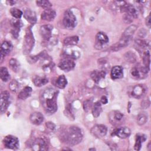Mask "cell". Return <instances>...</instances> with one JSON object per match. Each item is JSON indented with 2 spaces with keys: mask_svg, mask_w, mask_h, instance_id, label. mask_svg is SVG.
Listing matches in <instances>:
<instances>
[{
  "mask_svg": "<svg viewBox=\"0 0 151 151\" xmlns=\"http://www.w3.org/2000/svg\"><path fill=\"white\" fill-rule=\"evenodd\" d=\"M109 117L110 122L114 126L121 124L124 121V115L117 110H114L110 112Z\"/></svg>",
  "mask_w": 151,
  "mask_h": 151,
  "instance_id": "obj_7",
  "label": "cell"
},
{
  "mask_svg": "<svg viewBox=\"0 0 151 151\" xmlns=\"http://www.w3.org/2000/svg\"><path fill=\"white\" fill-rule=\"evenodd\" d=\"M58 91L51 87L45 88L41 94L40 102L44 111L49 114L54 113L57 110V99Z\"/></svg>",
  "mask_w": 151,
  "mask_h": 151,
  "instance_id": "obj_1",
  "label": "cell"
},
{
  "mask_svg": "<svg viewBox=\"0 0 151 151\" xmlns=\"http://www.w3.org/2000/svg\"><path fill=\"white\" fill-rule=\"evenodd\" d=\"M45 125L47 126V128H48L49 129L51 130H53L54 129H55V124L52 123V122H47L45 123Z\"/></svg>",
  "mask_w": 151,
  "mask_h": 151,
  "instance_id": "obj_43",
  "label": "cell"
},
{
  "mask_svg": "<svg viewBox=\"0 0 151 151\" xmlns=\"http://www.w3.org/2000/svg\"><path fill=\"white\" fill-rule=\"evenodd\" d=\"M52 27L50 25H44L41 26L40 29V33L41 37L45 40H49L51 37V32Z\"/></svg>",
  "mask_w": 151,
  "mask_h": 151,
  "instance_id": "obj_14",
  "label": "cell"
},
{
  "mask_svg": "<svg viewBox=\"0 0 151 151\" xmlns=\"http://www.w3.org/2000/svg\"><path fill=\"white\" fill-rule=\"evenodd\" d=\"M93 100L92 99H88L86 100L83 103V109L85 111L87 112L91 108H92L93 106Z\"/></svg>",
  "mask_w": 151,
  "mask_h": 151,
  "instance_id": "obj_37",
  "label": "cell"
},
{
  "mask_svg": "<svg viewBox=\"0 0 151 151\" xmlns=\"http://www.w3.org/2000/svg\"><path fill=\"white\" fill-rule=\"evenodd\" d=\"M130 73L133 77L137 78L140 77V76H141L140 73V70H139L136 67H133V68H132V70L130 71Z\"/></svg>",
  "mask_w": 151,
  "mask_h": 151,
  "instance_id": "obj_40",
  "label": "cell"
},
{
  "mask_svg": "<svg viewBox=\"0 0 151 151\" xmlns=\"http://www.w3.org/2000/svg\"><path fill=\"white\" fill-rule=\"evenodd\" d=\"M11 25L12 26V28L20 29L22 26V22L19 19H12L11 21Z\"/></svg>",
  "mask_w": 151,
  "mask_h": 151,
  "instance_id": "obj_39",
  "label": "cell"
},
{
  "mask_svg": "<svg viewBox=\"0 0 151 151\" xmlns=\"http://www.w3.org/2000/svg\"><path fill=\"white\" fill-rule=\"evenodd\" d=\"M3 143L6 148L13 150L18 149L19 145L18 139L12 135L5 136L3 140Z\"/></svg>",
  "mask_w": 151,
  "mask_h": 151,
  "instance_id": "obj_5",
  "label": "cell"
},
{
  "mask_svg": "<svg viewBox=\"0 0 151 151\" xmlns=\"http://www.w3.org/2000/svg\"><path fill=\"white\" fill-rule=\"evenodd\" d=\"M146 139V137L144 134H137L136 135V142L134 144V148L136 150H139L141 148L142 144L143 142L145 141Z\"/></svg>",
  "mask_w": 151,
  "mask_h": 151,
  "instance_id": "obj_24",
  "label": "cell"
},
{
  "mask_svg": "<svg viewBox=\"0 0 151 151\" xmlns=\"http://www.w3.org/2000/svg\"><path fill=\"white\" fill-rule=\"evenodd\" d=\"M137 27L135 25H131L129 27H128L126 30L123 33V36H127V37H133V35L134 34V32L137 29Z\"/></svg>",
  "mask_w": 151,
  "mask_h": 151,
  "instance_id": "obj_31",
  "label": "cell"
},
{
  "mask_svg": "<svg viewBox=\"0 0 151 151\" xmlns=\"http://www.w3.org/2000/svg\"><path fill=\"white\" fill-rule=\"evenodd\" d=\"M124 60L130 63H134L136 61V55L132 51H128L124 55Z\"/></svg>",
  "mask_w": 151,
  "mask_h": 151,
  "instance_id": "obj_30",
  "label": "cell"
},
{
  "mask_svg": "<svg viewBox=\"0 0 151 151\" xmlns=\"http://www.w3.org/2000/svg\"><path fill=\"white\" fill-rule=\"evenodd\" d=\"M111 78L113 80L119 79L123 76V68L120 65H115L111 70Z\"/></svg>",
  "mask_w": 151,
  "mask_h": 151,
  "instance_id": "obj_16",
  "label": "cell"
},
{
  "mask_svg": "<svg viewBox=\"0 0 151 151\" xmlns=\"http://www.w3.org/2000/svg\"><path fill=\"white\" fill-rule=\"evenodd\" d=\"M75 66V63L71 60L66 59L62 61H61L58 64V67L64 71H69L74 68Z\"/></svg>",
  "mask_w": 151,
  "mask_h": 151,
  "instance_id": "obj_15",
  "label": "cell"
},
{
  "mask_svg": "<svg viewBox=\"0 0 151 151\" xmlns=\"http://www.w3.org/2000/svg\"><path fill=\"white\" fill-rule=\"evenodd\" d=\"M9 87L11 90V91H12V92H16L19 87V84L17 82V80H13L11 81Z\"/></svg>",
  "mask_w": 151,
  "mask_h": 151,
  "instance_id": "obj_36",
  "label": "cell"
},
{
  "mask_svg": "<svg viewBox=\"0 0 151 151\" xmlns=\"http://www.w3.org/2000/svg\"><path fill=\"white\" fill-rule=\"evenodd\" d=\"M29 120L34 124L40 125L44 121V116L40 112H34L31 114Z\"/></svg>",
  "mask_w": 151,
  "mask_h": 151,
  "instance_id": "obj_19",
  "label": "cell"
},
{
  "mask_svg": "<svg viewBox=\"0 0 151 151\" xmlns=\"http://www.w3.org/2000/svg\"><path fill=\"white\" fill-rule=\"evenodd\" d=\"M147 150H148L149 151H150V150H151V142H150V141L149 142V143H148V145H147Z\"/></svg>",
  "mask_w": 151,
  "mask_h": 151,
  "instance_id": "obj_48",
  "label": "cell"
},
{
  "mask_svg": "<svg viewBox=\"0 0 151 151\" xmlns=\"http://www.w3.org/2000/svg\"><path fill=\"white\" fill-rule=\"evenodd\" d=\"M24 17L31 24L34 25L37 21V17L35 12L31 10L30 9H25L24 12Z\"/></svg>",
  "mask_w": 151,
  "mask_h": 151,
  "instance_id": "obj_20",
  "label": "cell"
},
{
  "mask_svg": "<svg viewBox=\"0 0 151 151\" xmlns=\"http://www.w3.org/2000/svg\"><path fill=\"white\" fill-rule=\"evenodd\" d=\"M56 15V12L54 10L48 8L45 9L41 14V19L47 21H52L54 18L55 17Z\"/></svg>",
  "mask_w": 151,
  "mask_h": 151,
  "instance_id": "obj_17",
  "label": "cell"
},
{
  "mask_svg": "<svg viewBox=\"0 0 151 151\" xmlns=\"http://www.w3.org/2000/svg\"><path fill=\"white\" fill-rule=\"evenodd\" d=\"M12 50V45L11 43L7 41H4L1 46V53H0V58H1V63L2 62L4 57L8 54H9L11 50Z\"/></svg>",
  "mask_w": 151,
  "mask_h": 151,
  "instance_id": "obj_12",
  "label": "cell"
},
{
  "mask_svg": "<svg viewBox=\"0 0 151 151\" xmlns=\"http://www.w3.org/2000/svg\"><path fill=\"white\" fill-rule=\"evenodd\" d=\"M10 13L13 17L17 19L21 18L22 15V12L20 9L16 8H11L10 10Z\"/></svg>",
  "mask_w": 151,
  "mask_h": 151,
  "instance_id": "obj_34",
  "label": "cell"
},
{
  "mask_svg": "<svg viewBox=\"0 0 151 151\" xmlns=\"http://www.w3.org/2000/svg\"><path fill=\"white\" fill-rule=\"evenodd\" d=\"M79 38L77 36L68 37L64 38L63 41V44L64 45H76L78 42Z\"/></svg>",
  "mask_w": 151,
  "mask_h": 151,
  "instance_id": "obj_25",
  "label": "cell"
},
{
  "mask_svg": "<svg viewBox=\"0 0 151 151\" xmlns=\"http://www.w3.org/2000/svg\"><path fill=\"white\" fill-rule=\"evenodd\" d=\"M92 114L93 116L94 117H98L101 111H102V109H101V103L100 101H97L95 103H94V104L92 106Z\"/></svg>",
  "mask_w": 151,
  "mask_h": 151,
  "instance_id": "obj_23",
  "label": "cell"
},
{
  "mask_svg": "<svg viewBox=\"0 0 151 151\" xmlns=\"http://www.w3.org/2000/svg\"><path fill=\"white\" fill-rule=\"evenodd\" d=\"M31 92L32 88L29 86H26L19 93L18 97L21 100H25L31 96Z\"/></svg>",
  "mask_w": 151,
  "mask_h": 151,
  "instance_id": "obj_21",
  "label": "cell"
},
{
  "mask_svg": "<svg viewBox=\"0 0 151 151\" xmlns=\"http://www.w3.org/2000/svg\"><path fill=\"white\" fill-rule=\"evenodd\" d=\"M143 63L145 65V67L148 69H149L150 66V53L148 50H146L143 54Z\"/></svg>",
  "mask_w": 151,
  "mask_h": 151,
  "instance_id": "obj_32",
  "label": "cell"
},
{
  "mask_svg": "<svg viewBox=\"0 0 151 151\" xmlns=\"http://www.w3.org/2000/svg\"><path fill=\"white\" fill-rule=\"evenodd\" d=\"M109 42V38L107 35L103 32H99L96 36L95 48L99 50L101 49L103 45L107 44Z\"/></svg>",
  "mask_w": 151,
  "mask_h": 151,
  "instance_id": "obj_10",
  "label": "cell"
},
{
  "mask_svg": "<svg viewBox=\"0 0 151 151\" xmlns=\"http://www.w3.org/2000/svg\"><path fill=\"white\" fill-rule=\"evenodd\" d=\"M34 84L37 87H41L48 82V80L45 77L37 76L33 79Z\"/></svg>",
  "mask_w": 151,
  "mask_h": 151,
  "instance_id": "obj_26",
  "label": "cell"
},
{
  "mask_svg": "<svg viewBox=\"0 0 151 151\" xmlns=\"http://www.w3.org/2000/svg\"><path fill=\"white\" fill-rule=\"evenodd\" d=\"M145 87L142 84L136 85L132 90V95L133 97L139 99L145 93Z\"/></svg>",
  "mask_w": 151,
  "mask_h": 151,
  "instance_id": "obj_18",
  "label": "cell"
},
{
  "mask_svg": "<svg viewBox=\"0 0 151 151\" xmlns=\"http://www.w3.org/2000/svg\"><path fill=\"white\" fill-rule=\"evenodd\" d=\"M147 118H148V116L147 113L146 112H142L140 113L137 118V123L139 125H143L145 123H146L147 120Z\"/></svg>",
  "mask_w": 151,
  "mask_h": 151,
  "instance_id": "obj_33",
  "label": "cell"
},
{
  "mask_svg": "<svg viewBox=\"0 0 151 151\" xmlns=\"http://www.w3.org/2000/svg\"><path fill=\"white\" fill-rule=\"evenodd\" d=\"M38 60V55H37V56H29L28 57V61L29 62L32 61V63H35Z\"/></svg>",
  "mask_w": 151,
  "mask_h": 151,
  "instance_id": "obj_44",
  "label": "cell"
},
{
  "mask_svg": "<svg viewBox=\"0 0 151 151\" xmlns=\"http://www.w3.org/2000/svg\"><path fill=\"white\" fill-rule=\"evenodd\" d=\"M31 147L33 150H47L48 149L47 142L43 138H37L33 140L31 143Z\"/></svg>",
  "mask_w": 151,
  "mask_h": 151,
  "instance_id": "obj_8",
  "label": "cell"
},
{
  "mask_svg": "<svg viewBox=\"0 0 151 151\" xmlns=\"http://www.w3.org/2000/svg\"><path fill=\"white\" fill-rule=\"evenodd\" d=\"M89 150H95L96 149H94V148H92V149H89Z\"/></svg>",
  "mask_w": 151,
  "mask_h": 151,
  "instance_id": "obj_49",
  "label": "cell"
},
{
  "mask_svg": "<svg viewBox=\"0 0 151 151\" xmlns=\"http://www.w3.org/2000/svg\"><path fill=\"white\" fill-rule=\"evenodd\" d=\"M108 102V100H107V97L105 96H103L101 97V99H100V103L103 104H107Z\"/></svg>",
  "mask_w": 151,
  "mask_h": 151,
  "instance_id": "obj_46",
  "label": "cell"
},
{
  "mask_svg": "<svg viewBox=\"0 0 151 151\" xmlns=\"http://www.w3.org/2000/svg\"><path fill=\"white\" fill-rule=\"evenodd\" d=\"M150 104V100L149 99V98L147 97L146 99L143 100V101L141 103V106L143 109H147L149 107Z\"/></svg>",
  "mask_w": 151,
  "mask_h": 151,
  "instance_id": "obj_42",
  "label": "cell"
},
{
  "mask_svg": "<svg viewBox=\"0 0 151 151\" xmlns=\"http://www.w3.org/2000/svg\"><path fill=\"white\" fill-rule=\"evenodd\" d=\"M35 43V40L30 27H28L26 29L24 42L23 45V54H28L32 50Z\"/></svg>",
  "mask_w": 151,
  "mask_h": 151,
  "instance_id": "obj_3",
  "label": "cell"
},
{
  "mask_svg": "<svg viewBox=\"0 0 151 151\" xmlns=\"http://www.w3.org/2000/svg\"><path fill=\"white\" fill-rule=\"evenodd\" d=\"M107 128L103 124H97L93 126L91 129V133L96 137H103L106 134Z\"/></svg>",
  "mask_w": 151,
  "mask_h": 151,
  "instance_id": "obj_11",
  "label": "cell"
},
{
  "mask_svg": "<svg viewBox=\"0 0 151 151\" xmlns=\"http://www.w3.org/2000/svg\"><path fill=\"white\" fill-rule=\"evenodd\" d=\"M9 97L10 95L8 91H4L1 94V99H0V110L1 113L3 114L6 109H8L9 105Z\"/></svg>",
  "mask_w": 151,
  "mask_h": 151,
  "instance_id": "obj_9",
  "label": "cell"
},
{
  "mask_svg": "<svg viewBox=\"0 0 151 151\" xmlns=\"http://www.w3.org/2000/svg\"><path fill=\"white\" fill-rule=\"evenodd\" d=\"M36 4L38 6H41V7L44 8H46V9L50 8L52 6V4H51V2L48 1H47V0L37 1Z\"/></svg>",
  "mask_w": 151,
  "mask_h": 151,
  "instance_id": "obj_35",
  "label": "cell"
},
{
  "mask_svg": "<svg viewBox=\"0 0 151 151\" xmlns=\"http://www.w3.org/2000/svg\"><path fill=\"white\" fill-rule=\"evenodd\" d=\"M0 77L1 79L5 82L8 81L10 78V74L6 67H1L0 68Z\"/></svg>",
  "mask_w": 151,
  "mask_h": 151,
  "instance_id": "obj_29",
  "label": "cell"
},
{
  "mask_svg": "<svg viewBox=\"0 0 151 151\" xmlns=\"http://www.w3.org/2000/svg\"><path fill=\"white\" fill-rule=\"evenodd\" d=\"M63 23L64 27L68 29H72L76 26V17L71 10L67 9L65 11Z\"/></svg>",
  "mask_w": 151,
  "mask_h": 151,
  "instance_id": "obj_4",
  "label": "cell"
},
{
  "mask_svg": "<svg viewBox=\"0 0 151 151\" xmlns=\"http://www.w3.org/2000/svg\"><path fill=\"white\" fill-rule=\"evenodd\" d=\"M6 2L8 4V5H14L16 3V1H6Z\"/></svg>",
  "mask_w": 151,
  "mask_h": 151,
  "instance_id": "obj_47",
  "label": "cell"
},
{
  "mask_svg": "<svg viewBox=\"0 0 151 151\" xmlns=\"http://www.w3.org/2000/svg\"><path fill=\"white\" fill-rule=\"evenodd\" d=\"M83 133L81 129L74 126H70L61 134V139L70 145H76L81 142Z\"/></svg>",
  "mask_w": 151,
  "mask_h": 151,
  "instance_id": "obj_2",
  "label": "cell"
},
{
  "mask_svg": "<svg viewBox=\"0 0 151 151\" xmlns=\"http://www.w3.org/2000/svg\"><path fill=\"white\" fill-rule=\"evenodd\" d=\"M146 25L150 28L151 25V22H150V14L146 17Z\"/></svg>",
  "mask_w": 151,
  "mask_h": 151,
  "instance_id": "obj_45",
  "label": "cell"
},
{
  "mask_svg": "<svg viewBox=\"0 0 151 151\" xmlns=\"http://www.w3.org/2000/svg\"><path fill=\"white\" fill-rule=\"evenodd\" d=\"M105 76H106V72L104 71L94 70L91 73V78L96 83L99 82L101 78H104Z\"/></svg>",
  "mask_w": 151,
  "mask_h": 151,
  "instance_id": "obj_22",
  "label": "cell"
},
{
  "mask_svg": "<svg viewBox=\"0 0 151 151\" xmlns=\"http://www.w3.org/2000/svg\"><path fill=\"white\" fill-rule=\"evenodd\" d=\"M67 84V81L64 75L60 76L56 80L55 86L59 88H64Z\"/></svg>",
  "mask_w": 151,
  "mask_h": 151,
  "instance_id": "obj_27",
  "label": "cell"
},
{
  "mask_svg": "<svg viewBox=\"0 0 151 151\" xmlns=\"http://www.w3.org/2000/svg\"><path fill=\"white\" fill-rule=\"evenodd\" d=\"M131 133L130 129L127 127H121L116 129L114 132H113V135H116L121 139H125L128 137Z\"/></svg>",
  "mask_w": 151,
  "mask_h": 151,
  "instance_id": "obj_13",
  "label": "cell"
},
{
  "mask_svg": "<svg viewBox=\"0 0 151 151\" xmlns=\"http://www.w3.org/2000/svg\"><path fill=\"white\" fill-rule=\"evenodd\" d=\"M133 18L131 15H129L127 13H124V14L123 15V20L127 24L131 23L133 21Z\"/></svg>",
  "mask_w": 151,
  "mask_h": 151,
  "instance_id": "obj_41",
  "label": "cell"
},
{
  "mask_svg": "<svg viewBox=\"0 0 151 151\" xmlns=\"http://www.w3.org/2000/svg\"><path fill=\"white\" fill-rule=\"evenodd\" d=\"M9 64L14 71H17L18 68V64L17 60L11 58L9 61Z\"/></svg>",
  "mask_w": 151,
  "mask_h": 151,
  "instance_id": "obj_38",
  "label": "cell"
},
{
  "mask_svg": "<svg viewBox=\"0 0 151 151\" xmlns=\"http://www.w3.org/2000/svg\"><path fill=\"white\" fill-rule=\"evenodd\" d=\"M133 37H127V36H123L121 37L120 40L111 46L110 48L113 51H117L120 50L122 48H123L127 46L130 41H132Z\"/></svg>",
  "mask_w": 151,
  "mask_h": 151,
  "instance_id": "obj_6",
  "label": "cell"
},
{
  "mask_svg": "<svg viewBox=\"0 0 151 151\" xmlns=\"http://www.w3.org/2000/svg\"><path fill=\"white\" fill-rule=\"evenodd\" d=\"M135 44L136 45L142 50H147V48L149 47V41L141 40V39H137L135 40Z\"/></svg>",
  "mask_w": 151,
  "mask_h": 151,
  "instance_id": "obj_28",
  "label": "cell"
}]
</instances>
